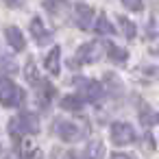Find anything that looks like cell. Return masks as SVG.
<instances>
[{
    "label": "cell",
    "mask_w": 159,
    "mask_h": 159,
    "mask_svg": "<svg viewBox=\"0 0 159 159\" xmlns=\"http://www.w3.org/2000/svg\"><path fill=\"white\" fill-rule=\"evenodd\" d=\"M37 131H39V122L35 120L33 113H20V116L11 118V122H9V135L16 139H22Z\"/></svg>",
    "instance_id": "cell-1"
},
{
    "label": "cell",
    "mask_w": 159,
    "mask_h": 159,
    "mask_svg": "<svg viewBox=\"0 0 159 159\" xmlns=\"http://www.w3.org/2000/svg\"><path fill=\"white\" fill-rule=\"evenodd\" d=\"M26 100L24 89H20L11 79L0 76V102L5 107H22Z\"/></svg>",
    "instance_id": "cell-2"
},
{
    "label": "cell",
    "mask_w": 159,
    "mask_h": 159,
    "mask_svg": "<svg viewBox=\"0 0 159 159\" xmlns=\"http://www.w3.org/2000/svg\"><path fill=\"white\" fill-rule=\"evenodd\" d=\"M102 55H107V44H102V42H89V44H83V46L76 50L74 59L70 61V66H72V63H74V66L94 63V61H98Z\"/></svg>",
    "instance_id": "cell-3"
},
{
    "label": "cell",
    "mask_w": 159,
    "mask_h": 159,
    "mask_svg": "<svg viewBox=\"0 0 159 159\" xmlns=\"http://www.w3.org/2000/svg\"><path fill=\"white\" fill-rule=\"evenodd\" d=\"M74 85H76V96L83 102H96L102 96V85L94 79H76Z\"/></svg>",
    "instance_id": "cell-4"
},
{
    "label": "cell",
    "mask_w": 159,
    "mask_h": 159,
    "mask_svg": "<svg viewBox=\"0 0 159 159\" xmlns=\"http://www.w3.org/2000/svg\"><path fill=\"white\" fill-rule=\"evenodd\" d=\"M109 135H111V142H113L116 146H129V144H133L135 137H137V135H135V129H133L129 122H113Z\"/></svg>",
    "instance_id": "cell-5"
},
{
    "label": "cell",
    "mask_w": 159,
    "mask_h": 159,
    "mask_svg": "<svg viewBox=\"0 0 159 159\" xmlns=\"http://www.w3.org/2000/svg\"><path fill=\"white\" fill-rule=\"evenodd\" d=\"M52 131L57 133V137H61L63 142H74V139H79L81 137V129H79V124L76 122H72V120H57V122H52Z\"/></svg>",
    "instance_id": "cell-6"
},
{
    "label": "cell",
    "mask_w": 159,
    "mask_h": 159,
    "mask_svg": "<svg viewBox=\"0 0 159 159\" xmlns=\"http://www.w3.org/2000/svg\"><path fill=\"white\" fill-rule=\"evenodd\" d=\"M74 22L81 31H89L94 26V9L89 5H76L74 7Z\"/></svg>",
    "instance_id": "cell-7"
},
{
    "label": "cell",
    "mask_w": 159,
    "mask_h": 159,
    "mask_svg": "<svg viewBox=\"0 0 159 159\" xmlns=\"http://www.w3.org/2000/svg\"><path fill=\"white\" fill-rule=\"evenodd\" d=\"M31 33H33V39L39 44V46H46L52 42V33L44 26V20L42 18H33L31 20Z\"/></svg>",
    "instance_id": "cell-8"
},
{
    "label": "cell",
    "mask_w": 159,
    "mask_h": 159,
    "mask_svg": "<svg viewBox=\"0 0 159 159\" xmlns=\"http://www.w3.org/2000/svg\"><path fill=\"white\" fill-rule=\"evenodd\" d=\"M35 94H37V102L42 109H46L52 98H55V85H50V81H39V85L35 87Z\"/></svg>",
    "instance_id": "cell-9"
},
{
    "label": "cell",
    "mask_w": 159,
    "mask_h": 159,
    "mask_svg": "<svg viewBox=\"0 0 159 159\" xmlns=\"http://www.w3.org/2000/svg\"><path fill=\"white\" fill-rule=\"evenodd\" d=\"M5 37H7V44L13 50H24L26 48V39H24V35H22V31L18 26H9L5 31Z\"/></svg>",
    "instance_id": "cell-10"
},
{
    "label": "cell",
    "mask_w": 159,
    "mask_h": 159,
    "mask_svg": "<svg viewBox=\"0 0 159 159\" xmlns=\"http://www.w3.org/2000/svg\"><path fill=\"white\" fill-rule=\"evenodd\" d=\"M20 159H42L39 148L31 142V137H22L20 139Z\"/></svg>",
    "instance_id": "cell-11"
},
{
    "label": "cell",
    "mask_w": 159,
    "mask_h": 159,
    "mask_svg": "<svg viewBox=\"0 0 159 159\" xmlns=\"http://www.w3.org/2000/svg\"><path fill=\"white\" fill-rule=\"evenodd\" d=\"M44 66H46V70H48L50 74H59V70H61V48H59V46H55V48L46 55Z\"/></svg>",
    "instance_id": "cell-12"
},
{
    "label": "cell",
    "mask_w": 159,
    "mask_h": 159,
    "mask_svg": "<svg viewBox=\"0 0 159 159\" xmlns=\"http://www.w3.org/2000/svg\"><path fill=\"white\" fill-rule=\"evenodd\" d=\"M44 7L48 9V13L52 16V20L57 18V20L61 22V16L68 11V0H46Z\"/></svg>",
    "instance_id": "cell-13"
},
{
    "label": "cell",
    "mask_w": 159,
    "mask_h": 159,
    "mask_svg": "<svg viewBox=\"0 0 159 159\" xmlns=\"http://www.w3.org/2000/svg\"><path fill=\"white\" fill-rule=\"evenodd\" d=\"M96 33H100V35H107V37H111V35H116V29H113V24L107 20V16H98L96 18Z\"/></svg>",
    "instance_id": "cell-14"
},
{
    "label": "cell",
    "mask_w": 159,
    "mask_h": 159,
    "mask_svg": "<svg viewBox=\"0 0 159 159\" xmlns=\"http://www.w3.org/2000/svg\"><path fill=\"white\" fill-rule=\"evenodd\" d=\"M102 155H105V146H102L100 142H89V144L85 146L83 159H102Z\"/></svg>",
    "instance_id": "cell-15"
},
{
    "label": "cell",
    "mask_w": 159,
    "mask_h": 159,
    "mask_svg": "<svg viewBox=\"0 0 159 159\" xmlns=\"http://www.w3.org/2000/svg\"><path fill=\"white\" fill-rule=\"evenodd\" d=\"M107 57L113 59L116 63H124V61L129 59L126 50H122V48H118V46H113V44H107Z\"/></svg>",
    "instance_id": "cell-16"
},
{
    "label": "cell",
    "mask_w": 159,
    "mask_h": 159,
    "mask_svg": "<svg viewBox=\"0 0 159 159\" xmlns=\"http://www.w3.org/2000/svg\"><path fill=\"white\" fill-rule=\"evenodd\" d=\"M24 74H26V79H29V83L33 85V87H37L39 85V72H37V68H35V61L33 59H29L26 61V68H24Z\"/></svg>",
    "instance_id": "cell-17"
},
{
    "label": "cell",
    "mask_w": 159,
    "mask_h": 159,
    "mask_svg": "<svg viewBox=\"0 0 159 159\" xmlns=\"http://www.w3.org/2000/svg\"><path fill=\"white\" fill-rule=\"evenodd\" d=\"M118 24H120V29L124 31L126 39H135V33H137V29H135V24H133V22H131L129 18L120 16V18H118Z\"/></svg>",
    "instance_id": "cell-18"
},
{
    "label": "cell",
    "mask_w": 159,
    "mask_h": 159,
    "mask_svg": "<svg viewBox=\"0 0 159 159\" xmlns=\"http://www.w3.org/2000/svg\"><path fill=\"white\" fill-rule=\"evenodd\" d=\"M61 107L68 109V111H79V109L83 107V100H81L79 96H63V98H61Z\"/></svg>",
    "instance_id": "cell-19"
},
{
    "label": "cell",
    "mask_w": 159,
    "mask_h": 159,
    "mask_svg": "<svg viewBox=\"0 0 159 159\" xmlns=\"http://www.w3.org/2000/svg\"><path fill=\"white\" fill-rule=\"evenodd\" d=\"M139 118H142L146 124H155V122H159V116H157L148 105H142V109H139Z\"/></svg>",
    "instance_id": "cell-20"
},
{
    "label": "cell",
    "mask_w": 159,
    "mask_h": 159,
    "mask_svg": "<svg viewBox=\"0 0 159 159\" xmlns=\"http://www.w3.org/2000/svg\"><path fill=\"white\" fill-rule=\"evenodd\" d=\"M122 5L126 9H131V11H139L144 7V0H122Z\"/></svg>",
    "instance_id": "cell-21"
},
{
    "label": "cell",
    "mask_w": 159,
    "mask_h": 159,
    "mask_svg": "<svg viewBox=\"0 0 159 159\" xmlns=\"http://www.w3.org/2000/svg\"><path fill=\"white\" fill-rule=\"evenodd\" d=\"M5 5L11 9H20V7H24V0H5Z\"/></svg>",
    "instance_id": "cell-22"
},
{
    "label": "cell",
    "mask_w": 159,
    "mask_h": 159,
    "mask_svg": "<svg viewBox=\"0 0 159 159\" xmlns=\"http://www.w3.org/2000/svg\"><path fill=\"white\" fill-rule=\"evenodd\" d=\"M109 159H131V157H129V155H124V152H113Z\"/></svg>",
    "instance_id": "cell-23"
},
{
    "label": "cell",
    "mask_w": 159,
    "mask_h": 159,
    "mask_svg": "<svg viewBox=\"0 0 159 159\" xmlns=\"http://www.w3.org/2000/svg\"><path fill=\"white\" fill-rule=\"evenodd\" d=\"M63 159H74V152H63Z\"/></svg>",
    "instance_id": "cell-24"
},
{
    "label": "cell",
    "mask_w": 159,
    "mask_h": 159,
    "mask_svg": "<svg viewBox=\"0 0 159 159\" xmlns=\"http://www.w3.org/2000/svg\"><path fill=\"white\" fill-rule=\"evenodd\" d=\"M5 159H20V157H18V155H7Z\"/></svg>",
    "instance_id": "cell-25"
},
{
    "label": "cell",
    "mask_w": 159,
    "mask_h": 159,
    "mask_svg": "<svg viewBox=\"0 0 159 159\" xmlns=\"http://www.w3.org/2000/svg\"><path fill=\"white\" fill-rule=\"evenodd\" d=\"M157 52H159V50H157Z\"/></svg>",
    "instance_id": "cell-26"
}]
</instances>
